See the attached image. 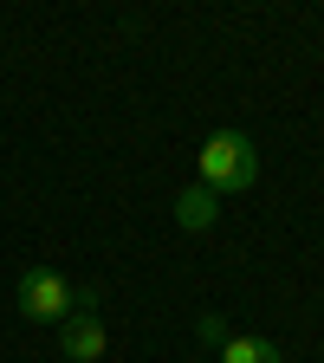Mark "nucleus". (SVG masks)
I'll use <instances>...</instances> for the list:
<instances>
[{
  "label": "nucleus",
  "mask_w": 324,
  "mask_h": 363,
  "mask_svg": "<svg viewBox=\"0 0 324 363\" xmlns=\"http://www.w3.org/2000/svg\"><path fill=\"white\" fill-rule=\"evenodd\" d=\"M195 169H201V189H214L227 201V195H247L259 182V150H253L247 130H214L195 156Z\"/></svg>",
  "instance_id": "obj_1"
},
{
  "label": "nucleus",
  "mask_w": 324,
  "mask_h": 363,
  "mask_svg": "<svg viewBox=\"0 0 324 363\" xmlns=\"http://www.w3.org/2000/svg\"><path fill=\"white\" fill-rule=\"evenodd\" d=\"M20 311L33 318V325H65L72 311H98V292L72 286L65 272H52V266H26L20 272Z\"/></svg>",
  "instance_id": "obj_2"
},
{
  "label": "nucleus",
  "mask_w": 324,
  "mask_h": 363,
  "mask_svg": "<svg viewBox=\"0 0 324 363\" xmlns=\"http://www.w3.org/2000/svg\"><path fill=\"white\" fill-rule=\"evenodd\" d=\"M59 350H65L72 363H98V357L111 350V331H104V318H98V311H72L65 325H59Z\"/></svg>",
  "instance_id": "obj_3"
},
{
  "label": "nucleus",
  "mask_w": 324,
  "mask_h": 363,
  "mask_svg": "<svg viewBox=\"0 0 324 363\" xmlns=\"http://www.w3.org/2000/svg\"><path fill=\"white\" fill-rule=\"evenodd\" d=\"M220 220V195L201 189V182H189V189L175 195V227H189V234H208V227Z\"/></svg>",
  "instance_id": "obj_4"
},
{
  "label": "nucleus",
  "mask_w": 324,
  "mask_h": 363,
  "mask_svg": "<svg viewBox=\"0 0 324 363\" xmlns=\"http://www.w3.org/2000/svg\"><path fill=\"white\" fill-rule=\"evenodd\" d=\"M220 363H286V350L272 337H227L220 344Z\"/></svg>",
  "instance_id": "obj_5"
},
{
  "label": "nucleus",
  "mask_w": 324,
  "mask_h": 363,
  "mask_svg": "<svg viewBox=\"0 0 324 363\" xmlns=\"http://www.w3.org/2000/svg\"><path fill=\"white\" fill-rule=\"evenodd\" d=\"M195 331H201V344H214V350H220L227 337H234V331H227V318H220V311H201V325H195Z\"/></svg>",
  "instance_id": "obj_6"
}]
</instances>
